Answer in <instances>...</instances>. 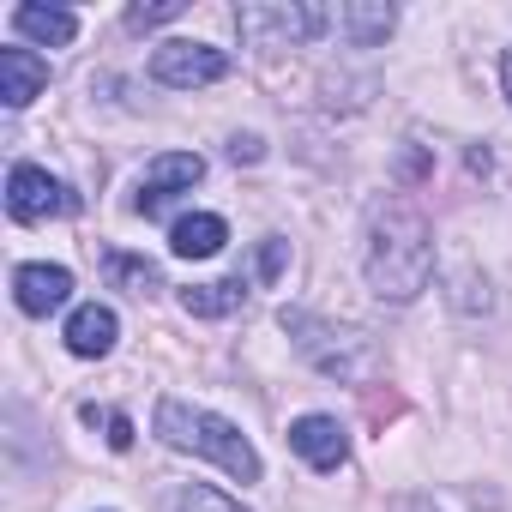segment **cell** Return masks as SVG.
I'll list each match as a JSON object with an SVG mask.
<instances>
[{
	"instance_id": "obj_1",
	"label": "cell",
	"mask_w": 512,
	"mask_h": 512,
	"mask_svg": "<svg viewBox=\"0 0 512 512\" xmlns=\"http://www.w3.org/2000/svg\"><path fill=\"white\" fill-rule=\"evenodd\" d=\"M368 290L380 302H416L434 278V229L410 199H380L368 211Z\"/></svg>"
},
{
	"instance_id": "obj_2",
	"label": "cell",
	"mask_w": 512,
	"mask_h": 512,
	"mask_svg": "<svg viewBox=\"0 0 512 512\" xmlns=\"http://www.w3.org/2000/svg\"><path fill=\"white\" fill-rule=\"evenodd\" d=\"M151 428H157V440L169 446V452H193V458H211L217 470H229L235 482H260V452H253V440L235 428V422H223L217 410H199V404H187V398H163L157 404V416H151Z\"/></svg>"
},
{
	"instance_id": "obj_3",
	"label": "cell",
	"mask_w": 512,
	"mask_h": 512,
	"mask_svg": "<svg viewBox=\"0 0 512 512\" xmlns=\"http://www.w3.org/2000/svg\"><path fill=\"white\" fill-rule=\"evenodd\" d=\"M278 326L290 332V344L326 374V380H344V386H368L380 374V344L362 332V326H344V320H326L314 308H284Z\"/></svg>"
},
{
	"instance_id": "obj_4",
	"label": "cell",
	"mask_w": 512,
	"mask_h": 512,
	"mask_svg": "<svg viewBox=\"0 0 512 512\" xmlns=\"http://www.w3.org/2000/svg\"><path fill=\"white\" fill-rule=\"evenodd\" d=\"M332 19L338 13L314 7V0H247V7H235V31L247 49H302Z\"/></svg>"
},
{
	"instance_id": "obj_5",
	"label": "cell",
	"mask_w": 512,
	"mask_h": 512,
	"mask_svg": "<svg viewBox=\"0 0 512 512\" xmlns=\"http://www.w3.org/2000/svg\"><path fill=\"white\" fill-rule=\"evenodd\" d=\"M67 211H79L67 181H55L37 163H13V175H7V217L13 223H49V217H67Z\"/></svg>"
},
{
	"instance_id": "obj_6",
	"label": "cell",
	"mask_w": 512,
	"mask_h": 512,
	"mask_svg": "<svg viewBox=\"0 0 512 512\" xmlns=\"http://www.w3.org/2000/svg\"><path fill=\"white\" fill-rule=\"evenodd\" d=\"M151 79L169 85V91H199V85H217L229 79V55L211 49V43H157L151 49Z\"/></svg>"
},
{
	"instance_id": "obj_7",
	"label": "cell",
	"mask_w": 512,
	"mask_h": 512,
	"mask_svg": "<svg viewBox=\"0 0 512 512\" xmlns=\"http://www.w3.org/2000/svg\"><path fill=\"white\" fill-rule=\"evenodd\" d=\"M199 181H205V157H199V151H163L157 163H145L139 193H133V211H139V217H157V211L169 205V193L199 187Z\"/></svg>"
},
{
	"instance_id": "obj_8",
	"label": "cell",
	"mask_w": 512,
	"mask_h": 512,
	"mask_svg": "<svg viewBox=\"0 0 512 512\" xmlns=\"http://www.w3.org/2000/svg\"><path fill=\"white\" fill-rule=\"evenodd\" d=\"M290 452L308 464V470H344L350 464V434L338 416H296L290 422Z\"/></svg>"
},
{
	"instance_id": "obj_9",
	"label": "cell",
	"mask_w": 512,
	"mask_h": 512,
	"mask_svg": "<svg viewBox=\"0 0 512 512\" xmlns=\"http://www.w3.org/2000/svg\"><path fill=\"white\" fill-rule=\"evenodd\" d=\"M67 296H73V272L67 266H19L13 272V302L31 320H49L55 308H67Z\"/></svg>"
},
{
	"instance_id": "obj_10",
	"label": "cell",
	"mask_w": 512,
	"mask_h": 512,
	"mask_svg": "<svg viewBox=\"0 0 512 512\" xmlns=\"http://www.w3.org/2000/svg\"><path fill=\"white\" fill-rule=\"evenodd\" d=\"M115 338H121V320H115V308H103V302H85V308H73V320H67V350H73V356L97 362V356H109V350H115Z\"/></svg>"
},
{
	"instance_id": "obj_11",
	"label": "cell",
	"mask_w": 512,
	"mask_h": 512,
	"mask_svg": "<svg viewBox=\"0 0 512 512\" xmlns=\"http://www.w3.org/2000/svg\"><path fill=\"white\" fill-rule=\"evenodd\" d=\"M49 85V61L31 55V49H0V103L7 109H25L31 97H43Z\"/></svg>"
},
{
	"instance_id": "obj_12",
	"label": "cell",
	"mask_w": 512,
	"mask_h": 512,
	"mask_svg": "<svg viewBox=\"0 0 512 512\" xmlns=\"http://www.w3.org/2000/svg\"><path fill=\"white\" fill-rule=\"evenodd\" d=\"M223 241H229V223L217 211H193V217H181L169 229V253H175V260H211V253H223Z\"/></svg>"
},
{
	"instance_id": "obj_13",
	"label": "cell",
	"mask_w": 512,
	"mask_h": 512,
	"mask_svg": "<svg viewBox=\"0 0 512 512\" xmlns=\"http://www.w3.org/2000/svg\"><path fill=\"white\" fill-rule=\"evenodd\" d=\"M338 25H344L350 49H380V43L392 37L398 13H392V7H380V0H344V7H338Z\"/></svg>"
},
{
	"instance_id": "obj_14",
	"label": "cell",
	"mask_w": 512,
	"mask_h": 512,
	"mask_svg": "<svg viewBox=\"0 0 512 512\" xmlns=\"http://www.w3.org/2000/svg\"><path fill=\"white\" fill-rule=\"evenodd\" d=\"M13 31L31 37V43H43V49H67L79 37V13L73 7H19L13 13Z\"/></svg>"
},
{
	"instance_id": "obj_15",
	"label": "cell",
	"mask_w": 512,
	"mask_h": 512,
	"mask_svg": "<svg viewBox=\"0 0 512 512\" xmlns=\"http://www.w3.org/2000/svg\"><path fill=\"white\" fill-rule=\"evenodd\" d=\"M241 278H223V284H187L181 290V308L193 314V320H223V314H235L241 308Z\"/></svg>"
},
{
	"instance_id": "obj_16",
	"label": "cell",
	"mask_w": 512,
	"mask_h": 512,
	"mask_svg": "<svg viewBox=\"0 0 512 512\" xmlns=\"http://www.w3.org/2000/svg\"><path fill=\"white\" fill-rule=\"evenodd\" d=\"M103 272H109L115 290H133V296L163 290V278H157V266L145 260V253H121V247H109V253H103Z\"/></svg>"
},
{
	"instance_id": "obj_17",
	"label": "cell",
	"mask_w": 512,
	"mask_h": 512,
	"mask_svg": "<svg viewBox=\"0 0 512 512\" xmlns=\"http://www.w3.org/2000/svg\"><path fill=\"white\" fill-rule=\"evenodd\" d=\"M175 512H241L229 494H217V488H205V482H193V488H181L175 494Z\"/></svg>"
},
{
	"instance_id": "obj_18",
	"label": "cell",
	"mask_w": 512,
	"mask_h": 512,
	"mask_svg": "<svg viewBox=\"0 0 512 512\" xmlns=\"http://www.w3.org/2000/svg\"><path fill=\"white\" fill-rule=\"evenodd\" d=\"M187 13V0H157V7H127V31H157Z\"/></svg>"
},
{
	"instance_id": "obj_19",
	"label": "cell",
	"mask_w": 512,
	"mask_h": 512,
	"mask_svg": "<svg viewBox=\"0 0 512 512\" xmlns=\"http://www.w3.org/2000/svg\"><path fill=\"white\" fill-rule=\"evenodd\" d=\"M85 422H103V428H109V446H115V452H127V446H133V422H127L121 410H97V404H85Z\"/></svg>"
},
{
	"instance_id": "obj_20",
	"label": "cell",
	"mask_w": 512,
	"mask_h": 512,
	"mask_svg": "<svg viewBox=\"0 0 512 512\" xmlns=\"http://www.w3.org/2000/svg\"><path fill=\"white\" fill-rule=\"evenodd\" d=\"M284 253H290V241H284V235H266V241H260V278H266V284L284 272Z\"/></svg>"
},
{
	"instance_id": "obj_21",
	"label": "cell",
	"mask_w": 512,
	"mask_h": 512,
	"mask_svg": "<svg viewBox=\"0 0 512 512\" xmlns=\"http://www.w3.org/2000/svg\"><path fill=\"white\" fill-rule=\"evenodd\" d=\"M229 157H235V163H260V157H266V145L253 139V133H235V139H229Z\"/></svg>"
},
{
	"instance_id": "obj_22",
	"label": "cell",
	"mask_w": 512,
	"mask_h": 512,
	"mask_svg": "<svg viewBox=\"0 0 512 512\" xmlns=\"http://www.w3.org/2000/svg\"><path fill=\"white\" fill-rule=\"evenodd\" d=\"M500 91H506V103H512V49L500 55Z\"/></svg>"
}]
</instances>
